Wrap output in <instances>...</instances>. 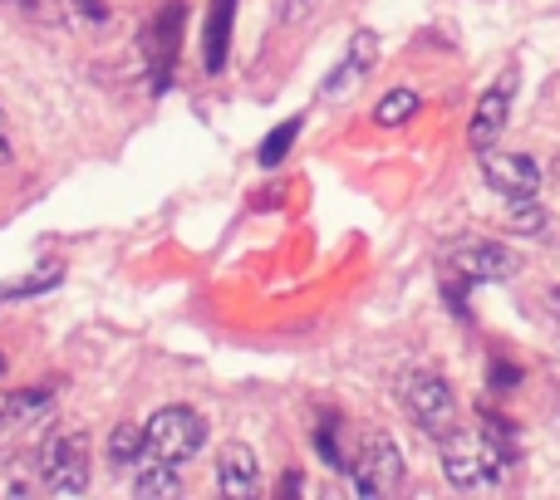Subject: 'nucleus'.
<instances>
[{"label": "nucleus", "instance_id": "obj_6", "mask_svg": "<svg viewBox=\"0 0 560 500\" xmlns=\"http://www.w3.org/2000/svg\"><path fill=\"white\" fill-rule=\"evenodd\" d=\"M349 476H354V491L359 496H388L404 486V456H398L394 437L384 432H369L364 447H359V456L349 462Z\"/></svg>", "mask_w": 560, "mask_h": 500}, {"label": "nucleus", "instance_id": "obj_23", "mask_svg": "<svg viewBox=\"0 0 560 500\" xmlns=\"http://www.w3.org/2000/svg\"><path fill=\"white\" fill-rule=\"evenodd\" d=\"M315 10V0H280V25H300Z\"/></svg>", "mask_w": 560, "mask_h": 500}, {"label": "nucleus", "instance_id": "obj_15", "mask_svg": "<svg viewBox=\"0 0 560 500\" xmlns=\"http://www.w3.org/2000/svg\"><path fill=\"white\" fill-rule=\"evenodd\" d=\"M39 486H45V476H39V456H10V462H0V496H35Z\"/></svg>", "mask_w": 560, "mask_h": 500}, {"label": "nucleus", "instance_id": "obj_2", "mask_svg": "<svg viewBox=\"0 0 560 500\" xmlns=\"http://www.w3.org/2000/svg\"><path fill=\"white\" fill-rule=\"evenodd\" d=\"M438 462H443L447 486H457V491H472V486H482V481L497 486L512 472L482 432H463V427H453V432L438 442Z\"/></svg>", "mask_w": 560, "mask_h": 500}, {"label": "nucleus", "instance_id": "obj_28", "mask_svg": "<svg viewBox=\"0 0 560 500\" xmlns=\"http://www.w3.org/2000/svg\"><path fill=\"white\" fill-rule=\"evenodd\" d=\"M0 123H5V114H0Z\"/></svg>", "mask_w": 560, "mask_h": 500}, {"label": "nucleus", "instance_id": "obj_3", "mask_svg": "<svg viewBox=\"0 0 560 500\" xmlns=\"http://www.w3.org/2000/svg\"><path fill=\"white\" fill-rule=\"evenodd\" d=\"M398 403L408 407V417H413L418 432L433 437V442H443V437L457 427V397L438 373H404V383H398Z\"/></svg>", "mask_w": 560, "mask_h": 500}, {"label": "nucleus", "instance_id": "obj_20", "mask_svg": "<svg viewBox=\"0 0 560 500\" xmlns=\"http://www.w3.org/2000/svg\"><path fill=\"white\" fill-rule=\"evenodd\" d=\"M546 226H551V216L536 206V197H526V202H512L506 206V231L512 236H546Z\"/></svg>", "mask_w": 560, "mask_h": 500}, {"label": "nucleus", "instance_id": "obj_19", "mask_svg": "<svg viewBox=\"0 0 560 500\" xmlns=\"http://www.w3.org/2000/svg\"><path fill=\"white\" fill-rule=\"evenodd\" d=\"M138 456H143V427H133V422L114 427V437H108V466L114 472H133Z\"/></svg>", "mask_w": 560, "mask_h": 500}, {"label": "nucleus", "instance_id": "obj_10", "mask_svg": "<svg viewBox=\"0 0 560 500\" xmlns=\"http://www.w3.org/2000/svg\"><path fill=\"white\" fill-rule=\"evenodd\" d=\"M183 45V0H167V10L148 25V64H153V88H167Z\"/></svg>", "mask_w": 560, "mask_h": 500}, {"label": "nucleus", "instance_id": "obj_7", "mask_svg": "<svg viewBox=\"0 0 560 500\" xmlns=\"http://www.w3.org/2000/svg\"><path fill=\"white\" fill-rule=\"evenodd\" d=\"M477 163H482V182L492 187V192H502L506 202H526V197L541 192V163H536V157L487 147V153H477Z\"/></svg>", "mask_w": 560, "mask_h": 500}, {"label": "nucleus", "instance_id": "obj_5", "mask_svg": "<svg viewBox=\"0 0 560 500\" xmlns=\"http://www.w3.org/2000/svg\"><path fill=\"white\" fill-rule=\"evenodd\" d=\"M443 265H447V275H463L467 285H506V279H516L522 260L502 241H457V246H447Z\"/></svg>", "mask_w": 560, "mask_h": 500}, {"label": "nucleus", "instance_id": "obj_9", "mask_svg": "<svg viewBox=\"0 0 560 500\" xmlns=\"http://www.w3.org/2000/svg\"><path fill=\"white\" fill-rule=\"evenodd\" d=\"M374 55H378V35L374 29H354V39H349V49H345V59L335 64V74L325 79V88H319V98H349L359 84L369 79V69H374Z\"/></svg>", "mask_w": 560, "mask_h": 500}, {"label": "nucleus", "instance_id": "obj_22", "mask_svg": "<svg viewBox=\"0 0 560 500\" xmlns=\"http://www.w3.org/2000/svg\"><path fill=\"white\" fill-rule=\"evenodd\" d=\"M516 383H522V368L516 364H506V358H492V364H487V388H492V393H512Z\"/></svg>", "mask_w": 560, "mask_h": 500}, {"label": "nucleus", "instance_id": "obj_16", "mask_svg": "<svg viewBox=\"0 0 560 500\" xmlns=\"http://www.w3.org/2000/svg\"><path fill=\"white\" fill-rule=\"evenodd\" d=\"M418 108H423V98H418L413 88H388V94L374 104V123L378 128H404Z\"/></svg>", "mask_w": 560, "mask_h": 500}, {"label": "nucleus", "instance_id": "obj_14", "mask_svg": "<svg viewBox=\"0 0 560 500\" xmlns=\"http://www.w3.org/2000/svg\"><path fill=\"white\" fill-rule=\"evenodd\" d=\"M133 496L138 500H173V496H183V466L138 462L133 466Z\"/></svg>", "mask_w": 560, "mask_h": 500}, {"label": "nucleus", "instance_id": "obj_12", "mask_svg": "<svg viewBox=\"0 0 560 500\" xmlns=\"http://www.w3.org/2000/svg\"><path fill=\"white\" fill-rule=\"evenodd\" d=\"M256 486H261V462H256L252 447L246 442L222 447V462H217V491L242 500V496H256Z\"/></svg>", "mask_w": 560, "mask_h": 500}, {"label": "nucleus", "instance_id": "obj_8", "mask_svg": "<svg viewBox=\"0 0 560 500\" xmlns=\"http://www.w3.org/2000/svg\"><path fill=\"white\" fill-rule=\"evenodd\" d=\"M512 98H516V69L506 64L502 79L477 98V114H472V123H467V143H472V153L497 147V138L506 133V118H512Z\"/></svg>", "mask_w": 560, "mask_h": 500}, {"label": "nucleus", "instance_id": "obj_4", "mask_svg": "<svg viewBox=\"0 0 560 500\" xmlns=\"http://www.w3.org/2000/svg\"><path fill=\"white\" fill-rule=\"evenodd\" d=\"M89 432H55L39 447V476L49 496H84L89 491Z\"/></svg>", "mask_w": 560, "mask_h": 500}, {"label": "nucleus", "instance_id": "obj_13", "mask_svg": "<svg viewBox=\"0 0 560 500\" xmlns=\"http://www.w3.org/2000/svg\"><path fill=\"white\" fill-rule=\"evenodd\" d=\"M232 25H236V0H212V10H207V35H202V64H207V74H222V69H226Z\"/></svg>", "mask_w": 560, "mask_h": 500}, {"label": "nucleus", "instance_id": "obj_1", "mask_svg": "<svg viewBox=\"0 0 560 500\" xmlns=\"http://www.w3.org/2000/svg\"><path fill=\"white\" fill-rule=\"evenodd\" d=\"M207 447V417L197 407H158L143 422V456L138 462H167V466H187L197 452Z\"/></svg>", "mask_w": 560, "mask_h": 500}, {"label": "nucleus", "instance_id": "obj_18", "mask_svg": "<svg viewBox=\"0 0 560 500\" xmlns=\"http://www.w3.org/2000/svg\"><path fill=\"white\" fill-rule=\"evenodd\" d=\"M300 128H305V118H285V123H276L271 133L261 138V147H256V163H261V167H280V163H285V153L295 147Z\"/></svg>", "mask_w": 560, "mask_h": 500}, {"label": "nucleus", "instance_id": "obj_26", "mask_svg": "<svg viewBox=\"0 0 560 500\" xmlns=\"http://www.w3.org/2000/svg\"><path fill=\"white\" fill-rule=\"evenodd\" d=\"M551 172H556V182H560V153H556V163H551Z\"/></svg>", "mask_w": 560, "mask_h": 500}, {"label": "nucleus", "instance_id": "obj_24", "mask_svg": "<svg viewBox=\"0 0 560 500\" xmlns=\"http://www.w3.org/2000/svg\"><path fill=\"white\" fill-rule=\"evenodd\" d=\"M546 305H551V314L560 319V285H556V289H546Z\"/></svg>", "mask_w": 560, "mask_h": 500}, {"label": "nucleus", "instance_id": "obj_17", "mask_svg": "<svg viewBox=\"0 0 560 500\" xmlns=\"http://www.w3.org/2000/svg\"><path fill=\"white\" fill-rule=\"evenodd\" d=\"M59 279H65V270H59V265L30 270V275H20V279H10V285H0V305H10V299H35V295H49V289H59Z\"/></svg>", "mask_w": 560, "mask_h": 500}, {"label": "nucleus", "instance_id": "obj_25", "mask_svg": "<svg viewBox=\"0 0 560 500\" xmlns=\"http://www.w3.org/2000/svg\"><path fill=\"white\" fill-rule=\"evenodd\" d=\"M10 163V143H5V138H0V167H5Z\"/></svg>", "mask_w": 560, "mask_h": 500}, {"label": "nucleus", "instance_id": "obj_21", "mask_svg": "<svg viewBox=\"0 0 560 500\" xmlns=\"http://www.w3.org/2000/svg\"><path fill=\"white\" fill-rule=\"evenodd\" d=\"M315 452H319V462H325V466H335V472H349V456H345V447H339V422H335V417H325V422H319Z\"/></svg>", "mask_w": 560, "mask_h": 500}, {"label": "nucleus", "instance_id": "obj_27", "mask_svg": "<svg viewBox=\"0 0 560 500\" xmlns=\"http://www.w3.org/2000/svg\"><path fill=\"white\" fill-rule=\"evenodd\" d=\"M0 368H5V358H0Z\"/></svg>", "mask_w": 560, "mask_h": 500}, {"label": "nucleus", "instance_id": "obj_11", "mask_svg": "<svg viewBox=\"0 0 560 500\" xmlns=\"http://www.w3.org/2000/svg\"><path fill=\"white\" fill-rule=\"evenodd\" d=\"M49 403H55L49 388H10V393H0V447H10L20 432H30L49 413Z\"/></svg>", "mask_w": 560, "mask_h": 500}]
</instances>
